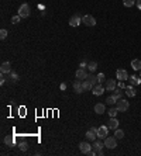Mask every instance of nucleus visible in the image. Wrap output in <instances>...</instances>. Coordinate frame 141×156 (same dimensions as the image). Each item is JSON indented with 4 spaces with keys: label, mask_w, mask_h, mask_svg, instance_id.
<instances>
[{
    "label": "nucleus",
    "mask_w": 141,
    "mask_h": 156,
    "mask_svg": "<svg viewBox=\"0 0 141 156\" xmlns=\"http://www.w3.org/2000/svg\"><path fill=\"white\" fill-rule=\"evenodd\" d=\"M30 14H31L30 6H28L27 3H23L21 6H20V9H19V16H20L21 18H28Z\"/></svg>",
    "instance_id": "f257e3e1"
},
{
    "label": "nucleus",
    "mask_w": 141,
    "mask_h": 156,
    "mask_svg": "<svg viewBox=\"0 0 141 156\" xmlns=\"http://www.w3.org/2000/svg\"><path fill=\"white\" fill-rule=\"evenodd\" d=\"M103 141H105V146L109 149H114L117 146V138L116 136H106Z\"/></svg>",
    "instance_id": "f03ea898"
},
{
    "label": "nucleus",
    "mask_w": 141,
    "mask_h": 156,
    "mask_svg": "<svg viewBox=\"0 0 141 156\" xmlns=\"http://www.w3.org/2000/svg\"><path fill=\"white\" fill-rule=\"evenodd\" d=\"M82 23L86 27H93V25H96V18L90 14H86V16H82Z\"/></svg>",
    "instance_id": "7ed1b4c3"
},
{
    "label": "nucleus",
    "mask_w": 141,
    "mask_h": 156,
    "mask_svg": "<svg viewBox=\"0 0 141 156\" xmlns=\"http://www.w3.org/2000/svg\"><path fill=\"white\" fill-rule=\"evenodd\" d=\"M116 107H117V110L121 111V113H124V111H127L129 110V107H130V104L127 100H124V99H120L117 100V103H116Z\"/></svg>",
    "instance_id": "20e7f679"
},
{
    "label": "nucleus",
    "mask_w": 141,
    "mask_h": 156,
    "mask_svg": "<svg viewBox=\"0 0 141 156\" xmlns=\"http://www.w3.org/2000/svg\"><path fill=\"white\" fill-rule=\"evenodd\" d=\"M80 23H82V16H80L79 13L74 14V16L69 18V25H71V27H78Z\"/></svg>",
    "instance_id": "39448f33"
},
{
    "label": "nucleus",
    "mask_w": 141,
    "mask_h": 156,
    "mask_svg": "<svg viewBox=\"0 0 141 156\" xmlns=\"http://www.w3.org/2000/svg\"><path fill=\"white\" fill-rule=\"evenodd\" d=\"M103 146H105V142H100V141L96 139V141L93 142V145H92V149H93V151H95V152L100 156V155H103V151H102V149H103Z\"/></svg>",
    "instance_id": "423d86ee"
},
{
    "label": "nucleus",
    "mask_w": 141,
    "mask_h": 156,
    "mask_svg": "<svg viewBox=\"0 0 141 156\" xmlns=\"http://www.w3.org/2000/svg\"><path fill=\"white\" fill-rule=\"evenodd\" d=\"M109 134V127L107 125H103V127H99V131H98V138L99 139H105Z\"/></svg>",
    "instance_id": "0eeeda50"
},
{
    "label": "nucleus",
    "mask_w": 141,
    "mask_h": 156,
    "mask_svg": "<svg viewBox=\"0 0 141 156\" xmlns=\"http://www.w3.org/2000/svg\"><path fill=\"white\" fill-rule=\"evenodd\" d=\"M79 149H80L82 153L87 155V153L92 151V145L89 144V141H87V142H80V144H79Z\"/></svg>",
    "instance_id": "6e6552de"
},
{
    "label": "nucleus",
    "mask_w": 141,
    "mask_h": 156,
    "mask_svg": "<svg viewBox=\"0 0 141 156\" xmlns=\"http://www.w3.org/2000/svg\"><path fill=\"white\" fill-rule=\"evenodd\" d=\"M92 92H93V94H95V96H102V94L106 92V87H103V86H102V83H98V84H95V86H93Z\"/></svg>",
    "instance_id": "1a4fd4ad"
},
{
    "label": "nucleus",
    "mask_w": 141,
    "mask_h": 156,
    "mask_svg": "<svg viewBox=\"0 0 141 156\" xmlns=\"http://www.w3.org/2000/svg\"><path fill=\"white\" fill-rule=\"evenodd\" d=\"M75 77L76 79H79V80H85V79L87 77L86 69H85V68H79V69L76 70V73H75Z\"/></svg>",
    "instance_id": "9d476101"
},
{
    "label": "nucleus",
    "mask_w": 141,
    "mask_h": 156,
    "mask_svg": "<svg viewBox=\"0 0 141 156\" xmlns=\"http://www.w3.org/2000/svg\"><path fill=\"white\" fill-rule=\"evenodd\" d=\"M116 77L119 79V80H127L129 79V73L127 70H124V69H117V72H116Z\"/></svg>",
    "instance_id": "9b49d317"
},
{
    "label": "nucleus",
    "mask_w": 141,
    "mask_h": 156,
    "mask_svg": "<svg viewBox=\"0 0 141 156\" xmlns=\"http://www.w3.org/2000/svg\"><path fill=\"white\" fill-rule=\"evenodd\" d=\"M0 72L3 75H10L11 72V63L10 62H3L0 66Z\"/></svg>",
    "instance_id": "f8f14e48"
},
{
    "label": "nucleus",
    "mask_w": 141,
    "mask_h": 156,
    "mask_svg": "<svg viewBox=\"0 0 141 156\" xmlns=\"http://www.w3.org/2000/svg\"><path fill=\"white\" fill-rule=\"evenodd\" d=\"M107 127L110 129H117L119 128V120L116 117H110V120H109V122H107Z\"/></svg>",
    "instance_id": "ddd939ff"
},
{
    "label": "nucleus",
    "mask_w": 141,
    "mask_h": 156,
    "mask_svg": "<svg viewBox=\"0 0 141 156\" xmlns=\"http://www.w3.org/2000/svg\"><path fill=\"white\" fill-rule=\"evenodd\" d=\"M105 87H106V90H109V92H113V90L117 87V83H116L113 79H107V80H106V86H105Z\"/></svg>",
    "instance_id": "4468645a"
},
{
    "label": "nucleus",
    "mask_w": 141,
    "mask_h": 156,
    "mask_svg": "<svg viewBox=\"0 0 141 156\" xmlns=\"http://www.w3.org/2000/svg\"><path fill=\"white\" fill-rule=\"evenodd\" d=\"M74 90H75L78 94L83 93V89H82V80H79V79H76L75 82H74Z\"/></svg>",
    "instance_id": "2eb2a0df"
},
{
    "label": "nucleus",
    "mask_w": 141,
    "mask_h": 156,
    "mask_svg": "<svg viewBox=\"0 0 141 156\" xmlns=\"http://www.w3.org/2000/svg\"><path fill=\"white\" fill-rule=\"evenodd\" d=\"M86 80H87V82H89V83H90V84H92V86H95V84H98V83H99L98 76H95L93 73H89V75H87Z\"/></svg>",
    "instance_id": "dca6fc26"
},
{
    "label": "nucleus",
    "mask_w": 141,
    "mask_h": 156,
    "mask_svg": "<svg viewBox=\"0 0 141 156\" xmlns=\"http://www.w3.org/2000/svg\"><path fill=\"white\" fill-rule=\"evenodd\" d=\"M105 111H106V105L102 103H99L95 105V113L96 114H105Z\"/></svg>",
    "instance_id": "f3484780"
},
{
    "label": "nucleus",
    "mask_w": 141,
    "mask_h": 156,
    "mask_svg": "<svg viewBox=\"0 0 141 156\" xmlns=\"http://www.w3.org/2000/svg\"><path fill=\"white\" fill-rule=\"evenodd\" d=\"M86 139L89 141V142H95V141L98 139V135H96L92 129H89V131L86 132Z\"/></svg>",
    "instance_id": "a211bd4d"
},
{
    "label": "nucleus",
    "mask_w": 141,
    "mask_h": 156,
    "mask_svg": "<svg viewBox=\"0 0 141 156\" xmlns=\"http://www.w3.org/2000/svg\"><path fill=\"white\" fill-rule=\"evenodd\" d=\"M129 82H130L131 86H138V84H141V77H138V76H130Z\"/></svg>",
    "instance_id": "6ab92c4d"
},
{
    "label": "nucleus",
    "mask_w": 141,
    "mask_h": 156,
    "mask_svg": "<svg viewBox=\"0 0 141 156\" xmlns=\"http://www.w3.org/2000/svg\"><path fill=\"white\" fill-rule=\"evenodd\" d=\"M131 68L134 70H141V61L140 59H133L131 61Z\"/></svg>",
    "instance_id": "aec40b11"
},
{
    "label": "nucleus",
    "mask_w": 141,
    "mask_h": 156,
    "mask_svg": "<svg viewBox=\"0 0 141 156\" xmlns=\"http://www.w3.org/2000/svg\"><path fill=\"white\" fill-rule=\"evenodd\" d=\"M126 94H127L129 97H134V96L137 94V92L134 90V87L130 84V86H126Z\"/></svg>",
    "instance_id": "412c9836"
},
{
    "label": "nucleus",
    "mask_w": 141,
    "mask_h": 156,
    "mask_svg": "<svg viewBox=\"0 0 141 156\" xmlns=\"http://www.w3.org/2000/svg\"><path fill=\"white\" fill-rule=\"evenodd\" d=\"M87 69H89V72H95L96 69H98V62L96 61H92V62H89L87 63Z\"/></svg>",
    "instance_id": "4be33fe9"
},
{
    "label": "nucleus",
    "mask_w": 141,
    "mask_h": 156,
    "mask_svg": "<svg viewBox=\"0 0 141 156\" xmlns=\"http://www.w3.org/2000/svg\"><path fill=\"white\" fill-rule=\"evenodd\" d=\"M82 89H83V92H86V90H92L93 89V86L87 82L86 79L85 80H82Z\"/></svg>",
    "instance_id": "5701e85b"
},
{
    "label": "nucleus",
    "mask_w": 141,
    "mask_h": 156,
    "mask_svg": "<svg viewBox=\"0 0 141 156\" xmlns=\"http://www.w3.org/2000/svg\"><path fill=\"white\" fill-rule=\"evenodd\" d=\"M3 141H4V144H6V145H9V146L14 145V138H13L11 135H7L4 139H3Z\"/></svg>",
    "instance_id": "b1692460"
},
{
    "label": "nucleus",
    "mask_w": 141,
    "mask_h": 156,
    "mask_svg": "<svg viewBox=\"0 0 141 156\" xmlns=\"http://www.w3.org/2000/svg\"><path fill=\"white\" fill-rule=\"evenodd\" d=\"M121 90H123V89H120V87L113 90V97H114L116 100H120V99H121Z\"/></svg>",
    "instance_id": "393cba45"
},
{
    "label": "nucleus",
    "mask_w": 141,
    "mask_h": 156,
    "mask_svg": "<svg viewBox=\"0 0 141 156\" xmlns=\"http://www.w3.org/2000/svg\"><path fill=\"white\" fill-rule=\"evenodd\" d=\"M114 131H116V132H114V136H116L117 139H123V138H124V131H123V129H119V128H117V129H114Z\"/></svg>",
    "instance_id": "a878e982"
},
{
    "label": "nucleus",
    "mask_w": 141,
    "mask_h": 156,
    "mask_svg": "<svg viewBox=\"0 0 141 156\" xmlns=\"http://www.w3.org/2000/svg\"><path fill=\"white\" fill-rule=\"evenodd\" d=\"M9 79H10L11 83H17V80H19V75H17L16 72H10V77H9Z\"/></svg>",
    "instance_id": "bb28decb"
},
{
    "label": "nucleus",
    "mask_w": 141,
    "mask_h": 156,
    "mask_svg": "<svg viewBox=\"0 0 141 156\" xmlns=\"http://www.w3.org/2000/svg\"><path fill=\"white\" fill-rule=\"evenodd\" d=\"M123 4L124 7H133L135 4V0H123Z\"/></svg>",
    "instance_id": "cd10ccee"
},
{
    "label": "nucleus",
    "mask_w": 141,
    "mask_h": 156,
    "mask_svg": "<svg viewBox=\"0 0 141 156\" xmlns=\"http://www.w3.org/2000/svg\"><path fill=\"white\" fill-rule=\"evenodd\" d=\"M106 103H107L109 105H111V104H116V103H117V100H116V99L113 97V94H111V96H109L107 99H106Z\"/></svg>",
    "instance_id": "c85d7f7f"
},
{
    "label": "nucleus",
    "mask_w": 141,
    "mask_h": 156,
    "mask_svg": "<svg viewBox=\"0 0 141 156\" xmlns=\"http://www.w3.org/2000/svg\"><path fill=\"white\" fill-rule=\"evenodd\" d=\"M119 113H120V111L117 110V107H114V108H110V110H109V115H110V117H116Z\"/></svg>",
    "instance_id": "c756f323"
},
{
    "label": "nucleus",
    "mask_w": 141,
    "mask_h": 156,
    "mask_svg": "<svg viewBox=\"0 0 141 156\" xmlns=\"http://www.w3.org/2000/svg\"><path fill=\"white\" fill-rule=\"evenodd\" d=\"M19 148H20V151H21V152H25V151L28 149V144L23 141V142H20V145H19Z\"/></svg>",
    "instance_id": "7c9ffc66"
},
{
    "label": "nucleus",
    "mask_w": 141,
    "mask_h": 156,
    "mask_svg": "<svg viewBox=\"0 0 141 156\" xmlns=\"http://www.w3.org/2000/svg\"><path fill=\"white\" fill-rule=\"evenodd\" d=\"M20 20H21V17L17 14V16H14V17L11 18V24H19V23H20Z\"/></svg>",
    "instance_id": "2f4dec72"
},
{
    "label": "nucleus",
    "mask_w": 141,
    "mask_h": 156,
    "mask_svg": "<svg viewBox=\"0 0 141 156\" xmlns=\"http://www.w3.org/2000/svg\"><path fill=\"white\" fill-rule=\"evenodd\" d=\"M98 80H99V83H103V82L106 80V76H105V73H99V75H98Z\"/></svg>",
    "instance_id": "473e14b6"
},
{
    "label": "nucleus",
    "mask_w": 141,
    "mask_h": 156,
    "mask_svg": "<svg viewBox=\"0 0 141 156\" xmlns=\"http://www.w3.org/2000/svg\"><path fill=\"white\" fill-rule=\"evenodd\" d=\"M6 37H7V31L3 28V30H0V38L1 40H6Z\"/></svg>",
    "instance_id": "72a5a7b5"
},
{
    "label": "nucleus",
    "mask_w": 141,
    "mask_h": 156,
    "mask_svg": "<svg viewBox=\"0 0 141 156\" xmlns=\"http://www.w3.org/2000/svg\"><path fill=\"white\" fill-rule=\"evenodd\" d=\"M117 87H120V89H126V84H124V82H123V80H119Z\"/></svg>",
    "instance_id": "f704fd0d"
},
{
    "label": "nucleus",
    "mask_w": 141,
    "mask_h": 156,
    "mask_svg": "<svg viewBox=\"0 0 141 156\" xmlns=\"http://www.w3.org/2000/svg\"><path fill=\"white\" fill-rule=\"evenodd\" d=\"M80 68H86V61H85V59H82V62H80Z\"/></svg>",
    "instance_id": "c9c22d12"
},
{
    "label": "nucleus",
    "mask_w": 141,
    "mask_h": 156,
    "mask_svg": "<svg viewBox=\"0 0 141 156\" xmlns=\"http://www.w3.org/2000/svg\"><path fill=\"white\" fill-rule=\"evenodd\" d=\"M90 129H92V131H93V132H95V134L98 135V131H99V128H96V127H92Z\"/></svg>",
    "instance_id": "e433bc0d"
},
{
    "label": "nucleus",
    "mask_w": 141,
    "mask_h": 156,
    "mask_svg": "<svg viewBox=\"0 0 141 156\" xmlns=\"http://www.w3.org/2000/svg\"><path fill=\"white\" fill-rule=\"evenodd\" d=\"M135 4H137V7L141 10V0H137V1H135Z\"/></svg>",
    "instance_id": "4c0bfd02"
},
{
    "label": "nucleus",
    "mask_w": 141,
    "mask_h": 156,
    "mask_svg": "<svg viewBox=\"0 0 141 156\" xmlns=\"http://www.w3.org/2000/svg\"><path fill=\"white\" fill-rule=\"evenodd\" d=\"M59 87H61V90H66V84L65 83H62L61 86H59Z\"/></svg>",
    "instance_id": "58836bf2"
},
{
    "label": "nucleus",
    "mask_w": 141,
    "mask_h": 156,
    "mask_svg": "<svg viewBox=\"0 0 141 156\" xmlns=\"http://www.w3.org/2000/svg\"><path fill=\"white\" fill-rule=\"evenodd\" d=\"M140 77H141V70H140Z\"/></svg>",
    "instance_id": "ea45409f"
},
{
    "label": "nucleus",
    "mask_w": 141,
    "mask_h": 156,
    "mask_svg": "<svg viewBox=\"0 0 141 156\" xmlns=\"http://www.w3.org/2000/svg\"><path fill=\"white\" fill-rule=\"evenodd\" d=\"M135 1H137V0H135Z\"/></svg>",
    "instance_id": "a19ab883"
}]
</instances>
